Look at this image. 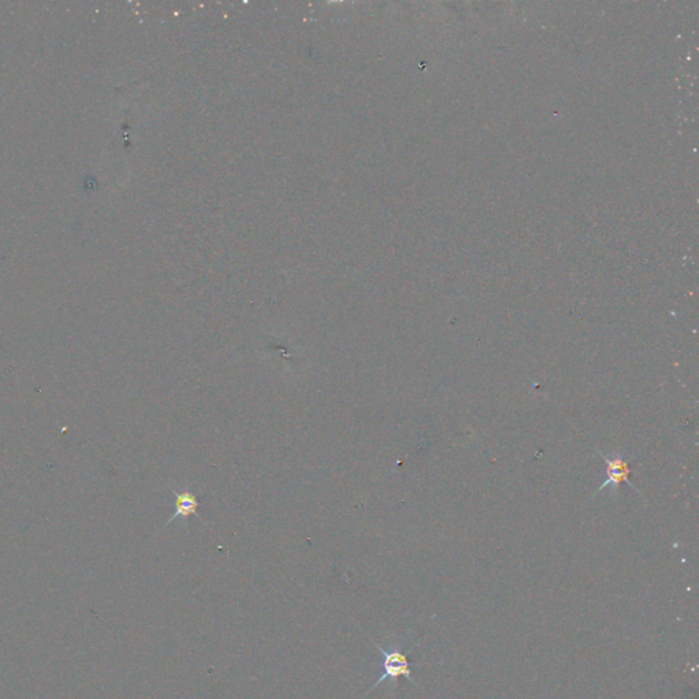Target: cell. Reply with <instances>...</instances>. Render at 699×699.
Returning <instances> with one entry per match:
<instances>
[{"instance_id":"cell-3","label":"cell","mask_w":699,"mask_h":699,"mask_svg":"<svg viewBox=\"0 0 699 699\" xmlns=\"http://www.w3.org/2000/svg\"><path fill=\"white\" fill-rule=\"evenodd\" d=\"M174 494L177 497V504H175V508H177V512L174 513V516L168 520L167 525H169L171 522H174L175 519L178 518H184L185 520L188 519V516H193L195 515L200 520H202V518L198 515V500L197 497L188 492V490H185V492H177L174 490Z\"/></svg>"},{"instance_id":"cell-1","label":"cell","mask_w":699,"mask_h":699,"mask_svg":"<svg viewBox=\"0 0 699 699\" xmlns=\"http://www.w3.org/2000/svg\"><path fill=\"white\" fill-rule=\"evenodd\" d=\"M375 646L382 656V673L366 694L376 690L377 686L385 680H389L392 684L398 686L399 677H406L411 683L417 684L415 680L413 679V671H411L413 663L408 661V657L403 651V645H395L391 649H384L375 642Z\"/></svg>"},{"instance_id":"cell-2","label":"cell","mask_w":699,"mask_h":699,"mask_svg":"<svg viewBox=\"0 0 699 699\" xmlns=\"http://www.w3.org/2000/svg\"><path fill=\"white\" fill-rule=\"evenodd\" d=\"M604 459L607 460V476H608V480L600 487V492L602 489H605L608 485H614V487H618V485L621 484V483H628L632 489H635L634 485L631 484L630 480H628V477H630V466H628V462L625 459H623V457H604Z\"/></svg>"}]
</instances>
